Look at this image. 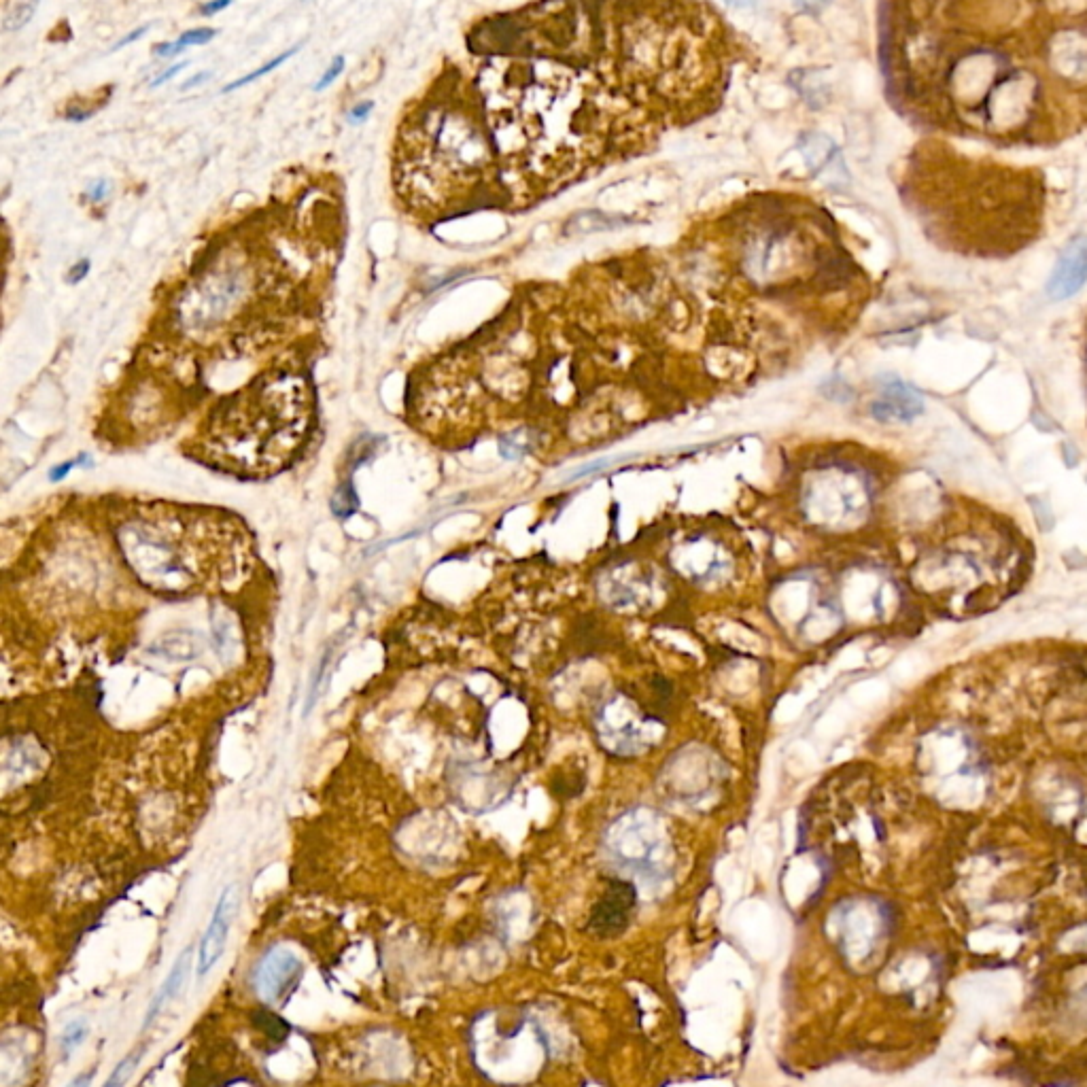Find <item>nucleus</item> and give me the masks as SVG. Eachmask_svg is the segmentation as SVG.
I'll return each instance as SVG.
<instances>
[{
  "instance_id": "obj_22",
  "label": "nucleus",
  "mask_w": 1087,
  "mask_h": 1087,
  "mask_svg": "<svg viewBox=\"0 0 1087 1087\" xmlns=\"http://www.w3.org/2000/svg\"><path fill=\"white\" fill-rule=\"evenodd\" d=\"M145 32H147V26H141V28H138V30H134V32H130V34H128V37H126V39H122V41H119V43H117V45H115V49H122V47H126V45H130V43H132V41H136V39H141V37H143V34H145Z\"/></svg>"
},
{
  "instance_id": "obj_13",
  "label": "nucleus",
  "mask_w": 1087,
  "mask_h": 1087,
  "mask_svg": "<svg viewBox=\"0 0 1087 1087\" xmlns=\"http://www.w3.org/2000/svg\"><path fill=\"white\" fill-rule=\"evenodd\" d=\"M215 34H217V30H213V28H196V30H187V32H183V34H181V37H179V41H177V43H179V45H181L183 49H185V47H189V45H204V43H209V41H213V39H215Z\"/></svg>"
},
{
  "instance_id": "obj_2",
  "label": "nucleus",
  "mask_w": 1087,
  "mask_h": 1087,
  "mask_svg": "<svg viewBox=\"0 0 1087 1087\" xmlns=\"http://www.w3.org/2000/svg\"><path fill=\"white\" fill-rule=\"evenodd\" d=\"M304 975V964L296 952L287 947H274L255 966L253 988L264 1003L283 1005L298 988Z\"/></svg>"
},
{
  "instance_id": "obj_15",
  "label": "nucleus",
  "mask_w": 1087,
  "mask_h": 1087,
  "mask_svg": "<svg viewBox=\"0 0 1087 1087\" xmlns=\"http://www.w3.org/2000/svg\"><path fill=\"white\" fill-rule=\"evenodd\" d=\"M90 266H92V264H90V260H79V262H77V264H75V266L71 268V272H68V279H66V281H68V283H71V285H77V283H81V281L85 279V276H88V272H90Z\"/></svg>"
},
{
  "instance_id": "obj_3",
  "label": "nucleus",
  "mask_w": 1087,
  "mask_h": 1087,
  "mask_svg": "<svg viewBox=\"0 0 1087 1087\" xmlns=\"http://www.w3.org/2000/svg\"><path fill=\"white\" fill-rule=\"evenodd\" d=\"M234 909H236V894H234V888L230 886L219 896L209 928L204 930V937L200 941L198 962H196L198 977L209 975L215 969V964L221 960V956L226 954L230 928L234 922Z\"/></svg>"
},
{
  "instance_id": "obj_8",
  "label": "nucleus",
  "mask_w": 1087,
  "mask_h": 1087,
  "mask_svg": "<svg viewBox=\"0 0 1087 1087\" xmlns=\"http://www.w3.org/2000/svg\"><path fill=\"white\" fill-rule=\"evenodd\" d=\"M88 1032H90V1024L85 1022L83 1017H79V1020H73L71 1024H66V1028L60 1034V1041H58L60 1054H62L64 1060L71 1058L73 1051L83 1045V1041L88 1039Z\"/></svg>"
},
{
  "instance_id": "obj_21",
  "label": "nucleus",
  "mask_w": 1087,
  "mask_h": 1087,
  "mask_svg": "<svg viewBox=\"0 0 1087 1087\" xmlns=\"http://www.w3.org/2000/svg\"><path fill=\"white\" fill-rule=\"evenodd\" d=\"M94 1075H96L94 1071H90V1073H81V1075H77L71 1083H68L66 1087H90Z\"/></svg>"
},
{
  "instance_id": "obj_10",
  "label": "nucleus",
  "mask_w": 1087,
  "mask_h": 1087,
  "mask_svg": "<svg viewBox=\"0 0 1087 1087\" xmlns=\"http://www.w3.org/2000/svg\"><path fill=\"white\" fill-rule=\"evenodd\" d=\"M34 11H37V5H34V3H20V5H13V7L5 13V17H3V26H5V30H7V32H15V30L24 28V26L30 22V17H32Z\"/></svg>"
},
{
  "instance_id": "obj_4",
  "label": "nucleus",
  "mask_w": 1087,
  "mask_h": 1087,
  "mask_svg": "<svg viewBox=\"0 0 1087 1087\" xmlns=\"http://www.w3.org/2000/svg\"><path fill=\"white\" fill-rule=\"evenodd\" d=\"M1087 281V236L1075 238L1068 245L1047 281V296L1051 300H1066Z\"/></svg>"
},
{
  "instance_id": "obj_24",
  "label": "nucleus",
  "mask_w": 1087,
  "mask_h": 1087,
  "mask_svg": "<svg viewBox=\"0 0 1087 1087\" xmlns=\"http://www.w3.org/2000/svg\"><path fill=\"white\" fill-rule=\"evenodd\" d=\"M209 77H211V73H200V75H196L194 79H189V81H185V83H183V90H187V88H194V85H196V83H200V81H204V79H209Z\"/></svg>"
},
{
  "instance_id": "obj_14",
  "label": "nucleus",
  "mask_w": 1087,
  "mask_h": 1087,
  "mask_svg": "<svg viewBox=\"0 0 1087 1087\" xmlns=\"http://www.w3.org/2000/svg\"><path fill=\"white\" fill-rule=\"evenodd\" d=\"M342 68H344V58H342V56H336V58L332 60V64H330V66H327V71L323 73V77H321V79L317 81V85H315V90H317V92H321V90H325V88H327V85H332V83H334V81H336V79L340 77V73H342Z\"/></svg>"
},
{
  "instance_id": "obj_9",
  "label": "nucleus",
  "mask_w": 1087,
  "mask_h": 1087,
  "mask_svg": "<svg viewBox=\"0 0 1087 1087\" xmlns=\"http://www.w3.org/2000/svg\"><path fill=\"white\" fill-rule=\"evenodd\" d=\"M143 1056H145V1049H143V1047H138V1049L130 1051V1054L124 1056L122 1062H119V1064L113 1068V1073L107 1077V1081H105V1085H102V1087H126V1083L132 1079V1075H134L136 1068L141 1066Z\"/></svg>"
},
{
  "instance_id": "obj_17",
  "label": "nucleus",
  "mask_w": 1087,
  "mask_h": 1087,
  "mask_svg": "<svg viewBox=\"0 0 1087 1087\" xmlns=\"http://www.w3.org/2000/svg\"><path fill=\"white\" fill-rule=\"evenodd\" d=\"M372 109H374V102H370V100L357 102V105L349 113V119H351V122H364V119L372 113Z\"/></svg>"
},
{
  "instance_id": "obj_16",
  "label": "nucleus",
  "mask_w": 1087,
  "mask_h": 1087,
  "mask_svg": "<svg viewBox=\"0 0 1087 1087\" xmlns=\"http://www.w3.org/2000/svg\"><path fill=\"white\" fill-rule=\"evenodd\" d=\"M88 459H90V457H85V455H83V457H79V459H73V461H66V463L58 465V468H54V470H51L49 478H51V480H62V478H64V476H66L68 472H71L73 468H77V465L85 463V461H88Z\"/></svg>"
},
{
  "instance_id": "obj_5",
  "label": "nucleus",
  "mask_w": 1087,
  "mask_h": 1087,
  "mask_svg": "<svg viewBox=\"0 0 1087 1087\" xmlns=\"http://www.w3.org/2000/svg\"><path fill=\"white\" fill-rule=\"evenodd\" d=\"M635 905V890L625 882H612V888L603 896L593 911V928L597 933H623L629 922V911Z\"/></svg>"
},
{
  "instance_id": "obj_1",
  "label": "nucleus",
  "mask_w": 1087,
  "mask_h": 1087,
  "mask_svg": "<svg viewBox=\"0 0 1087 1087\" xmlns=\"http://www.w3.org/2000/svg\"><path fill=\"white\" fill-rule=\"evenodd\" d=\"M204 519L196 516H141L119 531V546L130 567L147 586L164 593H187L209 580L213 555L198 533Z\"/></svg>"
},
{
  "instance_id": "obj_20",
  "label": "nucleus",
  "mask_w": 1087,
  "mask_h": 1087,
  "mask_svg": "<svg viewBox=\"0 0 1087 1087\" xmlns=\"http://www.w3.org/2000/svg\"><path fill=\"white\" fill-rule=\"evenodd\" d=\"M185 66H187L185 62H181V64H175V66H170V68H168V71H164V73H162V75H160L158 79H155V81H153V88H158V85H162L164 81H170L172 77H175V75H179V73L183 71V68H185Z\"/></svg>"
},
{
  "instance_id": "obj_18",
  "label": "nucleus",
  "mask_w": 1087,
  "mask_h": 1087,
  "mask_svg": "<svg viewBox=\"0 0 1087 1087\" xmlns=\"http://www.w3.org/2000/svg\"><path fill=\"white\" fill-rule=\"evenodd\" d=\"M109 194V183L107 181H96L90 189H88V198L94 200V202H100L102 198H107Z\"/></svg>"
},
{
  "instance_id": "obj_11",
  "label": "nucleus",
  "mask_w": 1087,
  "mask_h": 1087,
  "mask_svg": "<svg viewBox=\"0 0 1087 1087\" xmlns=\"http://www.w3.org/2000/svg\"><path fill=\"white\" fill-rule=\"evenodd\" d=\"M298 49H300V45H296V47H291L289 51H285V54H281L279 58H274L272 62L264 64V66L260 68V71H255V73H249L247 77H243V79H238V81L230 83V85H228V88H226V90H223V92H226V94H228V92H234L236 88H240V85H247V83H251V81H255V79H260V77H264V75L272 73L276 66H281V64H283L285 60H289V58H291L293 54H296V51H298Z\"/></svg>"
},
{
  "instance_id": "obj_19",
  "label": "nucleus",
  "mask_w": 1087,
  "mask_h": 1087,
  "mask_svg": "<svg viewBox=\"0 0 1087 1087\" xmlns=\"http://www.w3.org/2000/svg\"><path fill=\"white\" fill-rule=\"evenodd\" d=\"M181 51H183V47L179 43H162V45L155 47V54L162 56V58L177 56V54H181Z\"/></svg>"
},
{
  "instance_id": "obj_7",
  "label": "nucleus",
  "mask_w": 1087,
  "mask_h": 1087,
  "mask_svg": "<svg viewBox=\"0 0 1087 1087\" xmlns=\"http://www.w3.org/2000/svg\"><path fill=\"white\" fill-rule=\"evenodd\" d=\"M189 966H192V950H183V954L177 958L175 966H172L170 973L166 975L158 994H155V998L151 1000V1005L147 1009V1017H145V1026H149L155 1020V1017H158V1013L164 1009V1005L172 1003V1000L179 996V992L183 990L185 981H187Z\"/></svg>"
},
{
  "instance_id": "obj_23",
  "label": "nucleus",
  "mask_w": 1087,
  "mask_h": 1087,
  "mask_svg": "<svg viewBox=\"0 0 1087 1087\" xmlns=\"http://www.w3.org/2000/svg\"><path fill=\"white\" fill-rule=\"evenodd\" d=\"M228 7H230L228 0H223V3H206V5L200 7V11H202L204 15H213V13L223 11V9H228Z\"/></svg>"
},
{
  "instance_id": "obj_6",
  "label": "nucleus",
  "mask_w": 1087,
  "mask_h": 1087,
  "mask_svg": "<svg viewBox=\"0 0 1087 1087\" xmlns=\"http://www.w3.org/2000/svg\"><path fill=\"white\" fill-rule=\"evenodd\" d=\"M922 410V402L916 393L903 383H890L884 387L882 398L873 404V417L879 421H911Z\"/></svg>"
},
{
  "instance_id": "obj_12",
  "label": "nucleus",
  "mask_w": 1087,
  "mask_h": 1087,
  "mask_svg": "<svg viewBox=\"0 0 1087 1087\" xmlns=\"http://www.w3.org/2000/svg\"><path fill=\"white\" fill-rule=\"evenodd\" d=\"M332 506H334V512L338 516H351L357 510L359 502H357V493H355L351 482H344V485H340Z\"/></svg>"
}]
</instances>
